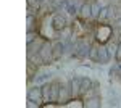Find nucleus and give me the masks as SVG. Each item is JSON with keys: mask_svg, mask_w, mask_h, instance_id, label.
Segmentation results:
<instances>
[{"mask_svg": "<svg viewBox=\"0 0 121 108\" xmlns=\"http://www.w3.org/2000/svg\"><path fill=\"white\" fill-rule=\"evenodd\" d=\"M39 56H40L42 63H45V65L50 63V61L53 60V47H52V42H48V40L44 42L40 52H39Z\"/></svg>", "mask_w": 121, "mask_h": 108, "instance_id": "obj_1", "label": "nucleus"}, {"mask_svg": "<svg viewBox=\"0 0 121 108\" xmlns=\"http://www.w3.org/2000/svg\"><path fill=\"white\" fill-rule=\"evenodd\" d=\"M28 99L34 100V102H37L39 105L40 103H44V95H42V87H39L37 84L34 86V87H31L28 90Z\"/></svg>", "mask_w": 121, "mask_h": 108, "instance_id": "obj_2", "label": "nucleus"}, {"mask_svg": "<svg viewBox=\"0 0 121 108\" xmlns=\"http://www.w3.org/2000/svg\"><path fill=\"white\" fill-rule=\"evenodd\" d=\"M71 97H73V94H71V86H61V87H60L58 103H60V105H61V103H66Z\"/></svg>", "mask_w": 121, "mask_h": 108, "instance_id": "obj_3", "label": "nucleus"}, {"mask_svg": "<svg viewBox=\"0 0 121 108\" xmlns=\"http://www.w3.org/2000/svg\"><path fill=\"white\" fill-rule=\"evenodd\" d=\"M94 81L91 79V78H81V95H86L87 92H91V90L94 89Z\"/></svg>", "mask_w": 121, "mask_h": 108, "instance_id": "obj_4", "label": "nucleus"}, {"mask_svg": "<svg viewBox=\"0 0 121 108\" xmlns=\"http://www.w3.org/2000/svg\"><path fill=\"white\" fill-rule=\"evenodd\" d=\"M52 47H53V60H58L61 55L65 53V44L61 40H53Z\"/></svg>", "mask_w": 121, "mask_h": 108, "instance_id": "obj_5", "label": "nucleus"}, {"mask_svg": "<svg viewBox=\"0 0 121 108\" xmlns=\"http://www.w3.org/2000/svg\"><path fill=\"white\" fill-rule=\"evenodd\" d=\"M69 86H71V94H73V97H74V99L81 97V78H73V79L69 81Z\"/></svg>", "mask_w": 121, "mask_h": 108, "instance_id": "obj_6", "label": "nucleus"}, {"mask_svg": "<svg viewBox=\"0 0 121 108\" xmlns=\"http://www.w3.org/2000/svg\"><path fill=\"white\" fill-rule=\"evenodd\" d=\"M79 15H81L84 19L92 18V2H84L81 10H79Z\"/></svg>", "mask_w": 121, "mask_h": 108, "instance_id": "obj_7", "label": "nucleus"}, {"mask_svg": "<svg viewBox=\"0 0 121 108\" xmlns=\"http://www.w3.org/2000/svg\"><path fill=\"white\" fill-rule=\"evenodd\" d=\"M110 58H112V55L108 53V48L103 47V45H99V63H102V65L108 63Z\"/></svg>", "mask_w": 121, "mask_h": 108, "instance_id": "obj_8", "label": "nucleus"}, {"mask_svg": "<svg viewBox=\"0 0 121 108\" xmlns=\"http://www.w3.org/2000/svg\"><path fill=\"white\" fill-rule=\"evenodd\" d=\"M50 84H52V90H50V95H52V102H58L61 82H58V81H52Z\"/></svg>", "mask_w": 121, "mask_h": 108, "instance_id": "obj_9", "label": "nucleus"}, {"mask_svg": "<svg viewBox=\"0 0 121 108\" xmlns=\"http://www.w3.org/2000/svg\"><path fill=\"white\" fill-rule=\"evenodd\" d=\"M40 87H42L44 103H48V102H52V95H50V90H52V84H50V82H45V84H42Z\"/></svg>", "mask_w": 121, "mask_h": 108, "instance_id": "obj_10", "label": "nucleus"}, {"mask_svg": "<svg viewBox=\"0 0 121 108\" xmlns=\"http://www.w3.org/2000/svg\"><path fill=\"white\" fill-rule=\"evenodd\" d=\"M102 105V102H100V97H89V99L84 102V107H87V108H99Z\"/></svg>", "mask_w": 121, "mask_h": 108, "instance_id": "obj_11", "label": "nucleus"}, {"mask_svg": "<svg viewBox=\"0 0 121 108\" xmlns=\"http://www.w3.org/2000/svg\"><path fill=\"white\" fill-rule=\"evenodd\" d=\"M89 58L99 63V45H91V52H89Z\"/></svg>", "mask_w": 121, "mask_h": 108, "instance_id": "obj_12", "label": "nucleus"}, {"mask_svg": "<svg viewBox=\"0 0 121 108\" xmlns=\"http://www.w3.org/2000/svg\"><path fill=\"white\" fill-rule=\"evenodd\" d=\"M36 16L32 15V13H28V32L31 31H36Z\"/></svg>", "mask_w": 121, "mask_h": 108, "instance_id": "obj_13", "label": "nucleus"}, {"mask_svg": "<svg viewBox=\"0 0 121 108\" xmlns=\"http://www.w3.org/2000/svg\"><path fill=\"white\" fill-rule=\"evenodd\" d=\"M100 10H102V7L97 3V0L92 2V18L99 19V16H100Z\"/></svg>", "mask_w": 121, "mask_h": 108, "instance_id": "obj_14", "label": "nucleus"}, {"mask_svg": "<svg viewBox=\"0 0 121 108\" xmlns=\"http://www.w3.org/2000/svg\"><path fill=\"white\" fill-rule=\"evenodd\" d=\"M55 29H63L65 27V18L63 16H60V15H56V21H55Z\"/></svg>", "mask_w": 121, "mask_h": 108, "instance_id": "obj_15", "label": "nucleus"}, {"mask_svg": "<svg viewBox=\"0 0 121 108\" xmlns=\"http://www.w3.org/2000/svg\"><path fill=\"white\" fill-rule=\"evenodd\" d=\"M108 10H110V7H103V8L100 10V16H99V21H105V19L108 18Z\"/></svg>", "mask_w": 121, "mask_h": 108, "instance_id": "obj_16", "label": "nucleus"}, {"mask_svg": "<svg viewBox=\"0 0 121 108\" xmlns=\"http://www.w3.org/2000/svg\"><path fill=\"white\" fill-rule=\"evenodd\" d=\"M34 39H37V32L36 31H31V32H28V37H26V42H32Z\"/></svg>", "mask_w": 121, "mask_h": 108, "instance_id": "obj_17", "label": "nucleus"}, {"mask_svg": "<svg viewBox=\"0 0 121 108\" xmlns=\"http://www.w3.org/2000/svg\"><path fill=\"white\" fill-rule=\"evenodd\" d=\"M47 76H48V74H39L37 78H36V79H34V82H36V84H40V82H44V81H47Z\"/></svg>", "mask_w": 121, "mask_h": 108, "instance_id": "obj_18", "label": "nucleus"}, {"mask_svg": "<svg viewBox=\"0 0 121 108\" xmlns=\"http://www.w3.org/2000/svg\"><path fill=\"white\" fill-rule=\"evenodd\" d=\"M115 60H116V61H121V42L118 44V47H116V55H115Z\"/></svg>", "mask_w": 121, "mask_h": 108, "instance_id": "obj_19", "label": "nucleus"}, {"mask_svg": "<svg viewBox=\"0 0 121 108\" xmlns=\"http://www.w3.org/2000/svg\"><path fill=\"white\" fill-rule=\"evenodd\" d=\"M29 108H36V107H39V103L37 102H34V100H31V99H28V103H26Z\"/></svg>", "mask_w": 121, "mask_h": 108, "instance_id": "obj_20", "label": "nucleus"}, {"mask_svg": "<svg viewBox=\"0 0 121 108\" xmlns=\"http://www.w3.org/2000/svg\"><path fill=\"white\" fill-rule=\"evenodd\" d=\"M34 2H39V0H28V3H29V5H32Z\"/></svg>", "mask_w": 121, "mask_h": 108, "instance_id": "obj_21", "label": "nucleus"}]
</instances>
